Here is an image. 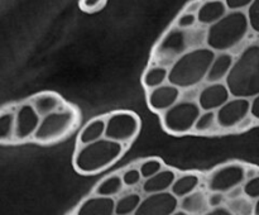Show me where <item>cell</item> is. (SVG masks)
<instances>
[{
    "label": "cell",
    "instance_id": "d6986e66",
    "mask_svg": "<svg viewBox=\"0 0 259 215\" xmlns=\"http://www.w3.org/2000/svg\"><path fill=\"white\" fill-rule=\"evenodd\" d=\"M180 209L185 210L187 215H200L206 214L210 205L204 192L194 191L180 199Z\"/></svg>",
    "mask_w": 259,
    "mask_h": 215
},
{
    "label": "cell",
    "instance_id": "8d00e7d4",
    "mask_svg": "<svg viewBox=\"0 0 259 215\" xmlns=\"http://www.w3.org/2000/svg\"><path fill=\"white\" fill-rule=\"evenodd\" d=\"M207 215H232V210L229 209V206H225V205H219V206L210 207L209 211L206 212Z\"/></svg>",
    "mask_w": 259,
    "mask_h": 215
},
{
    "label": "cell",
    "instance_id": "b9f144b4",
    "mask_svg": "<svg viewBox=\"0 0 259 215\" xmlns=\"http://www.w3.org/2000/svg\"><path fill=\"white\" fill-rule=\"evenodd\" d=\"M254 214L259 215V199L255 200L254 202Z\"/></svg>",
    "mask_w": 259,
    "mask_h": 215
},
{
    "label": "cell",
    "instance_id": "3957f363",
    "mask_svg": "<svg viewBox=\"0 0 259 215\" xmlns=\"http://www.w3.org/2000/svg\"><path fill=\"white\" fill-rule=\"evenodd\" d=\"M250 24L244 10H229L220 20L209 25L205 43L215 52H229L247 38Z\"/></svg>",
    "mask_w": 259,
    "mask_h": 215
},
{
    "label": "cell",
    "instance_id": "5bb4252c",
    "mask_svg": "<svg viewBox=\"0 0 259 215\" xmlns=\"http://www.w3.org/2000/svg\"><path fill=\"white\" fill-rule=\"evenodd\" d=\"M116 201L114 197L95 194L81 202L77 209L78 215H113L115 214Z\"/></svg>",
    "mask_w": 259,
    "mask_h": 215
},
{
    "label": "cell",
    "instance_id": "4fadbf2b",
    "mask_svg": "<svg viewBox=\"0 0 259 215\" xmlns=\"http://www.w3.org/2000/svg\"><path fill=\"white\" fill-rule=\"evenodd\" d=\"M180 95H181V89L169 82L163 83L149 90L148 104L152 110L164 113L179 101Z\"/></svg>",
    "mask_w": 259,
    "mask_h": 215
},
{
    "label": "cell",
    "instance_id": "44dd1931",
    "mask_svg": "<svg viewBox=\"0 0 259 215\" xmlns=\"http://www.w3.org/2000/svg\"><path fill=\"white\" fill-rule=\"evenodd\" d=\"M105 128H106V120L98 118L94 120L89 121L83 129L81 131L80 136H78V143L82 144L91 143V142L99 141V139L105 137Z\"/></svg>",
    "mask_w": 259,
    "mask_h": 215
},
{
    "label": "cell",
    "instance_id": "8992f818",
    "mask_svg": "<svg viewBox=\"0 0 259 215\" xmlns=\"http://www.w3.org/2000/svg\"><path fill=\"white\" fill-rule=\"evenodd\" d=\"M76 121L75 111L71 109H60L57 111L42 116L39 126L35 132L33 139L40 143H51L63 138L71 129L73 128Z\"/></svg>",
    "mask_w": 259,
    "mask_h": 215
},
{
    "label": "cell",
    "instance_id": "e575fe53",
    "mask_svg": "<svg viewBox=\"0 0 259 215\" xmlns=\"http://www.w3.org/2000/svg\"><path fill=\"white\" fill-rule=\"evenodd\" d=\"M229 10H244L247 12L248 8L252 5L254 0H224Z\"/></svg>",
    "mask_w": 259,
    "mask_h": 215
},
{
    "label": "cell",
    "instance_id": "1f68e13d",
    "mask_svg": "<svg viewBox=\"0 0 259 215\" xmlns=\"http://www.w3.org/2000/svg\"><path fill=\"white\" fill-rule=\"evenodd\" d=\"M197 22V15L192 14V13L184 12L176 20V27L182 28V29H190V28L195 27Z\"/></svg>",
    "mask_w": 259,
    "mask_h": 215
},
{
    "label": "cell",
    "instance_id": "836d02e7",
    "mask_svg": "<svg viewBox=\"0 0 259 215\" xmlns=\"http://www.w3.org/2000/svg\"><path fill=\"white\" fill-rule=\"evenodd\" d=\"M121 177H123L124 185L128 187L136 186V185H138L139 182H141V180L143 179V177H142L141 171H139V168L128 169V171L124 172L123 176Z\"/></svg>",
    "mask_w": 259,
    "mask_h": 215
},
{
    "label": "cell",
    "instance_id": "4dcf8cb0",
    "mask_svg": "<svg viewBox=\"0 0 259 215\" xmlns=\"http://www.w3.org/2000/svg\"><path fill=\"white\" fill-rule=\"evenodd\" d=\"M248 19H249L250 29L259 34V0H254L247 9Z\"/></svg>",
    "mask_w": 259,
    "mask_h": 215
},
{
    "label": "cell",
    "instance_id": "9a60e30c",
    "mask_svg": "<svg viewBox=\"0 0 259 215\" xmlns=\"http://www.w3.org/2000/svg\"><path fill=\"white\" fill-rule=\"evenodd\" d=\"M187 47V33L186 29L182 28H174L169 30L162 39L161 46L158 47V52L161 55L168 57H180Z\"/></svg>",
    "mask_w": 259,
    "mask_h": 215
},
{
    "label": "cell",
    "instance_id": "ab89813d",
    "mask_svg": "<svg viewBox=\"0 0 259 215\" xmlns=\"http://www.w3.org/2000/svg\"><path fill=\"white\" fill-rule=\"evenodd\" d=\"M227 195L229 199H238V197H240L244 195V190H243L242 185H240V186H237V187H234L233 190H230Z\"/></svg>",
    "mask_w": 259,
    "mask_h": 215
},
{
    "label": "cell",
    "instance_id": "74e56055",
    "mask_svg": "<svg viewBox=\"0 0 259 215\" xmlns=\"http://www.w3.org/2000/svg\"><path fill=\"white\" fill-rule=\"evenodd\" d=\"M250 116L259 120V94L250 99Z\"/></svg>",
    "mask_w": 259,
    "mask_h": 215
},
{
    "label": "cell",
    "instance_id": "83f0119b",
    "mask_svg": "<svg viewBox=\"0 0 259 215\" xmlns=\"http://www.w3.org/2000/svg\"><path fill=\"white\" fill-rule=\"evenodd\" d=\"M229 209L232 210L233 214H252L254 212V205L250 202L249 197H238V199H230L228 204Z\"/></svg>",
    "mask_w": 259,
    "mask_h": 215
},
{
    "label": "cell",
    "instance_id": "4316f807",
    "mask_svg": "<svg viewBox=\"0 0 259 215\" xmlns=\"http://www.w3.org/2000/svg\"><path fill=\"white\" fill-rule=\"evenodd\" d=\"M215 126H219L218 125L217 111L202 110L196 124H195L194 131L197 132V133H207V132H211Z\"/></svg>",
    "mask_w": 259,
    "mask_h": 215
},
{
    "label": "cell",
    "instance_id": "d590c367",
    "mask_svg": "<svg viewBox=\"0 0 259 215\" xmlns=\"http://www.w3.org/2000/svg\"><path fill=\"white\" fill-rule=\"evenodd\" d=\"M224 192H218V191H211V194L207 196V201H209L210 207L219 206V205H223L225 201Z\"/></svg>",
    "mask_w": 259,
    "mask_h": 215
},
{
    "label": "cell",
    "instance_id": "30bf717a",
    "mask_svg": "<svg viewBox=\"0 0 259 215\" xmlns=\"http://www.w3.org/2000/svg\"><path fill=\"white\" fill-rule=\"evenodd\" d=\"M180 209V199L171 191L147 194L136 215H172Z\"/></svg>",
    "mask_w": 259,
    "mask_h": 215
},
{
    "label": "cell",
    "instance_id": "484cf974",
    "mask_svg": "<svg viewBox=\"0 0 259 215\" xmlns=\"http://www.w3.org/2000/svg\"><path fill=\"white\" fill-rule=\"evenodd\" d=\"M0 138L3 142L15 139V114L4 111L0 116Z\"/></svg>",
    "mask_w": 259,
    "mask_h": 215
},
{
    "label": "cell",
    "instance_id": "e0dca14e",
    "mask_svg": "<svg viewBox=\"0 0 259 215\" xmlns=\"http://www.w3.org/2000/svg\"><path fill=\"white\" fill-rule=\"evenodd\" d=\"M233 63H234V57L229 52H218L211 66H210L205 81L207 83L225 81L228 73L230 72Z\"/></svg>",
    "mask_w": 259,
    "mask_h": 215
},
{
    "label": "cell",
    "instance_id": "ac0fdd59",
    "mask_svg": "<svg viewBox=\"0 0 259 215\" xmlns=\"http://www.w3.org/2000/svg\"><path fill=\"white\" fill-rule=\"evenodd\" d=\"M176 174L169 168H162L158 174L153 175L152 177L144 179L142 190L144 194H153V192H162L171 190L175 180H176Z\"/></svg>",
    "mask_w": 259,
    "mask_h": 215
},
{
    "label": "cell",
    "instance_id": "f35d334b",
    "mask_svg": "<svg viewBox=\"0 0 259 215\" xmlns=\"http://www.w3.org/2000/svg\"><path fill=\"white\" fill-rule=\"evenodd\" d=\"M202 0H194V2H190L189 4L186 5V8H185L184 12H187V13H192V14H196L199 13L200 8H201L202 5Z\"/></svg>",
    "mask_w": 259,
    "mask_h": 215
},
{
    "label": "cell",
    "instance_id": "7c38bea8",
    "mask_svg": "<svg viewBox=\"0 0 259 215\" xmlns=\"http://www.w3.org/2000/svg\"><path fill=\"white\" fill-rule=\"evenodd\" d=\"M230 98H232V94L225 81L224 82H211L201 89L197 96V103L201 106L202 110L217 111Z\"/></svg>",
    "mask_w": 259,
    "mask_h": 215
},
{
    "label": "cell",
    "instance_id": "d4e9b609",
    "mask_svg": "<svg viewBox=\"0 0 259 215\" xmlns=\"http://www.w3.org/2000/svg\"><path fill=\"white\" fill-rule=\"evenodd\" d=\"M142 202L141 195L137 192H131L116 201L115 204V215H131L136 214L138 210L139 205Z\"/></svg>",
    "mask_w": 259,
    "mask_h": 215
},
{
    "label": "cell",
    "instance_id": "60d3db41",
    "mask_svg": "<svg viewBox=\"0 0 259 215\" xmlns=\"http://www.w3.org/2000/svg\"><path fill=\"white\" fill-rule=\"evenodd\" d=\"M258 171L255 168H252V167H249V168H245V179L249 180V179H253V177L257 176Z\"/></svg>",
    "mask_w": 259,
    "mask_h": 215
},
{
    "label": "cell",
    "instance_id": "f546056e",
    "mask_svg": "<svg viewBox=\"0 0 259 215\" xmlns=\"http://www.w3.org/2000/svg\"><path fill=\"white\" fill-rule=\"evenodd\" d=\"M243 190H244V196L249 197L250 200L259 199V175L249 180H245L244 185H243Z\"/></svg>",
    "mask_w": 259,
    "mask_h": 215
},
{
    "label": "cell",
    "instance_id": "52a82bcc",
    "mask_svg": "<svg viewBox=\"0 0 259 215\" xmlns=\"http://www.w3.org/2000/svg\"><path fill=\"white\" fill-rule=\"evenodd\" d=\"M141 120L129 111H118L106 119L105 137L119 143H129L139 133Z\"/></svg>",
    "mask_w": 259,
    "mask_h": 215
},
{
    "label": "cell",
    "instance_id": "8fae6325",
    "mask_svg": "<svg viewBox=\"0 0 259 215\" xmlns=\"http://www.w3.org/2000/svg\"><path fill=\"white\" fill-rule=\"evenodd\" d=\"M42 116L38 114L33 104H23L15 113V139L27 141L33 138L39 126Z\"/></svg>",
    "mask_w": 259,
    "mask_h": 215
},
{
    "label": "cell",
    "instance_id": "ffe728a7",
    "mask_svg": "<svg viewBox=\"0 0 259 215\" xmlns=\"http://www.w3.org/2000/svg\"><path fill=\"white\" fill-rule=\"evenodd\" d=\"M32 104L40 116L48 115V114L53 113V111L60 110V109H62L63 105L62 99L58 95H56V94L51 93H45L35 96L33 99Z\"/></svg>",
    "mask_w": 259,
    "mask_h": 215
},
{
    "label": "cell",
    "instance_id": "d6a6232c",
    "mask_svg": "<svg viewBox=\"0 0 259 215\" xmlns=\"http://www.w3.org/2000/svg\"><path fill=\"white\" fill-rule=\"evenodd\" d=\"M108 0H80L81 10L86 13H96L103 9Z\"/></svg>",
    "mask_w": 259,
    "mask_h": 215
},
{
    "label": "cell",
    "instance_id": "7a4b0ae2",
    "mask_svg": "<svg viewBox=\"0 0 259 215\" xmlns=\"http://www.w3.org/2000/svg\"><path fill=\"white\" fill-rule=\"evenodd\" d=\"M217 52L210 47H196L182 53L169 68L168 82L182 89H191L206 78Z\"/></svg>",
    "mask_w": 259,
    "mask_h": 215
},
{
    "label": "cell",
    "instance_id": "7402d4cb",
    "mask_svg": "<svg viewBox=\"0 0 259 215\" xmlns=\"http://www.w3.org/2000/svg\"><path fill=\"white\" fill-rule=\"evenodd\" d=\"M200 185V177L195 174H185L175 180L171 187V191L176 195L179 199H182L186 195L196 191Z\"/></svg>",
    "mask_w": 259,
    "mask_h": 215
},
{
    "label": "cell",
    "instance_id": "ba28073f",
    "mask_svg": "<svg viewBox=\"0 0 259 215\" xmlns=\"http://www.w3.org/2000/svg\"><path fill=\"white\" fill-rule=\"evenodd\" d=\"M245 167L239 163H229L215 169L207 179V189L228 194L245 181Z\"/></svg>",
    "mask_w": 259,
    "mask_h": 215
},
{
    "label": "cell",
    "instance_id": "6da1fadb",
    "mask_svg": "<svg viewBox=\"0 0 259 215\" xmlns=\"http://www.w3.org/2000/svg\"><path fill=\"white\" fill-rule=\"evenodd\" d=\"M234 98L252 99L259 94V43L247 46L234 60L225 78Z\"/></svg>",
    "mask_w": 259,
    "mask_h": 215
},
{
    "label": "cell",
    "instance_id": "277c9868",
    "mask_svg": "<svg viewBox=\"0 0 259 215\" xmlns=\"http://www.w3.org/2000/svg\"><path fill=\"white\" fill-rule=\"evenodd\" d=\"M121 154L123 143L104 137L99 141L82 144L76 152L73 164L83 175L98 174L115 163Z\"/></svg>",
    "mask_w": 259,
    "mask_h": 215
},
{
    "label": "cell",
    "instance_id": "cb8c5ba5",
    "mask_svg": "<svg viewBox=\"0 0 259 215\" xmlns=\"http://www.w3.org/2000/svg\"><path fill=\"white\" fill-rule=\"evenodd\" d=\"M124 186L125 185H124L123 177L118 176V175H111V176H108L103 181L99 182L95 189V194L114 197L123 190Z\"/></svg>",
    "mask_w": 259,
    "mask_h": 215
},
{
    "label": "cell",
    "instance_id": "f1b7e54d",
    "mask_svg": "<svg viewBox=\"0 0 259 215\" xmlns=\"http://www.w3.org/2000/svg\"><path fill=\"white\" fill-rule=\"evenodd\" d=\"M162 168H163V163L157 158L147 159V161L142 162L141 166H139V171H141L143 179H148V177L158 174Z\"/></svg>",
    "mask_w": 259,
    "mask_h": 215
},
{
    "label": "cell",
    "instance_id": "2e32d148",
    "mask_svg": "<svg viewBox=\"0 0 259 215\" xmlns=\"http://www.w3.org/2000/svg\"><path fill=\"white\" fill-rule=\"evenodd\" d=\"M229 12L224 0H205L197 13V22L201 25L214 24Z\"/></svg>",
    "mask_w": 259,
    "mask_h": 215
},
{
    "label": "cell",
    "instance_id": "603a6c76",
    "mask_svg": "<svg viewBox=\"0 0 259 215\" xmlns=\"http://www.w3.org/2000/svg\"><path fill=\"white\" fill-rule=\"evenodd\" d=\"M169 70L164 66H152L143 76V83L147 89H154L168 82Z\"/></svg>",
    "mask_w": 259,
    "mask_h": 215
},
{
    "label": "cell",
    "instance_id": "9c48e42d",
    "mask_svg": "<svg viewBox=\"0 0 259 215\" xmlns=\"http://www.w3.org/2000/svg\"><path fill=\"white\" fill-rule=\"evenodd\" d=\"M250 115V99L232 98L217 110V119L219 128H238Z\"/></svg>",
    "mask_w": 259,
    "mask_h": 215
},
{
    "label": "cell",
    "instance_id": "5b68a950",
    "mask_svg": "<svg viewBox=\"0 0 259 215\" xmlns=\"http://www.w3.org/2000/svg\"><path fill=\"white\" fill-rule=\"evenodd\" d=\"M202 113L201 106L195 101H177L162 115L164 129L172 134H185L194 131L195 124Z\"/></svg>",
    "mask_w": 259,
    "mask_h": 215
}]
</instances>
